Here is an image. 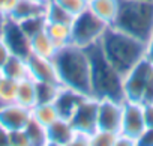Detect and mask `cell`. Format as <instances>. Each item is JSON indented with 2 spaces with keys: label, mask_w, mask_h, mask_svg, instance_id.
I'll list each match as a JSON object with an SVG mask.
<instances>
[{
  "label": "cell",
  "mask_w": 153,
  "mask_h": 146,
  "mask_svg": "<svg viewBox=\"0 0 153 146\" xmlns=\"http://www.w3.org/2000/svg\"><path fill=\"white\" fill-rule=\"evenodd\" d=\"M53 60L62 86L92 97V62L87 48L69 44L59 48Z\"/></svg>",
  "instance_id": "obj_1"
},
{
  "label": "cell",
  "mask_w": 153,
  "mask_h": 146,
  "mask_svg": "<svg viewBox=\"0 0 153 146\" xmlns=\"http://www.w3.org/2000/svg\"><path fill=\"white\" fill-rule=\"evenodd\" d=\"M99 47L110 63L125 77V74L146 57L147 42L110 26L99 41Z\"/></svg>",
  "instance_id": "obj_2"
},
{
  "label": "cell",
  "mask_w": 153,
  "mask_h": 146,
  "mask_svg": "<svg viewBox=\"0 0 153 146\" xmlns=\"http://www.w3.org/2000/svg\"><path fill=\"white\" fill-rule=\"evenodd\" d=\"M92 62V97L96 100L125 101L123 76L110 63L99 44L87 48Z\"/></svg>",
  "instance_id": "obj_3"
},
{
  "label": "cell",
  "mask_w": 153,
  "mask_h": 146,
  "mask_svg": "<svg viewBox=\"0 0 153 146\" xmlns=\"http://www.w3.org/2000/svg\"><path fill=\"white\" fill-rule=\"evenodd\" d=\"M113 27L147 42L153 33V0H120Z\"/></svg>",
  "instance_id": "obj_4"
},
{
  "label": "cell",
  "mask_w": 153,
  "mask_h": 146,
  "mask_svg": "<svg viewBox=\"0 0 153 146\" xmlns=\"http://www.w3.org/2000/svg\"><path fill=\"white\" fill-rule=\"evenodd\" d=\"M123 92L126 101H153V62L144 57L123 77Z\"/></svg>",
  "instance_id": "obj_5"
},
{
  "label": "cell",
  "mask_w": 153,
  "mask_h": 146,
  "mask_svg": "<svg viewBox=\"0 0 153 146\" xmlns=\"http://www.w3.org/2000/svg\"><path fill=\"white\" fill-rule=\"evenodd\" d=\"M110 26L92 14L89 9L76 15L71 24V44H75L83 48H89L95 44H99Z\"/></svg>",
  "instance_id": "obj_6"
},
{
  "label": "cell",
  "mask_w": 153,
  "mask_h": 146,
  "mask_svg": "<svg viewBox=\"0 0 153 146\" xmlns=\"http://www.w3.org/2000/svg\"><path fill=\"white\" fill-rule=\"evenodd\" d=\"M98 104L95 97H84L69 118L72 128L76 133L92 136L98 130Z\"/></svg>",
  "instance_id": "obj_7"
},
{
  "label": "cell",
  "mask_w": 153,
  "mask_h": 146,
  "mask_svg": "<svg viewBox=\"0 0 153 146\" xmlns=\"http://www.w3.org/2000/svg\"><path fill=\"white\" fill-rule=\"evenodd\" d=\"M147 130L143 104L134 103V101H123V115H122V127L120 134L132 139L135 143H138L140 137Z\"/></svg>",
  "instance_id": "obj_8"
},
{
  "label": "cell",
  "mask_w": 153,
  "mask_h": 146,
  "mask_svg": "<svg viewBox=\"0 0 153 146\" xmlns=\"http://www.w3.org/2000/svg\"><path fill=\"white\" fill-rule=\"evenodd\" d=\"M0 36L6 41V44L12 50V54L26 59L30 56V38L23 30L18 21L12 18H6L2 29H0Z\"/></svg>",
  "instance_id": "obj_9"
},
{
  "label": "cell",
  "mask_w": 153,
  "mask_h": 146,
  "mask_svg": "<svg viewBox=\"0 0 153 146\" xmlns=\"http://www.w3.org/2000/svg\"><path fill=\"white\" fill-rule=\"evenodd\" d=\"M123 115V101L99 100L98 104V130L120 133Z\"/></svg>",
  "instance_id": "obj_10"
},
{
  "label": "cell",
  "mask_w": 153,
  "mask_h": 146,
  "mask_svg": "<svg viewBox=\"0 0 153 146\" xmlns=\"http://www.w3.org/2000/svg\"><path fill=\"white\" fill-rule=\"evenodd\" d=\"M32 119V109H27L18 103L0 106V125L8 131L23 130Z\"/></svg>",
  "instance_id": "obj_11"
},
{
  "label": "cell",
  "mask_w": 153,
  "mask_h": 146,
  "mask_svg": "<svg viewBox=\"0 0 153 146\" xmlns=\"http://www.w3.org/2000/svg\"><path fill=\"white\" fill-rule=\"evenodd\" d=\"M30 77L38 83H60L57 76V68L53 59L30 54L27 57Z\"/></svg>",
  "instance_id": "obj_12"
},
{
  "label": "cell",
  "mask_w": 153,
  "mask_h": 146,
  "mask_svg": "<svg viewBox=\"0 0 153 146\" xmlns=\"http://www.w3.org/2000/svg\"><path fill=\"white\" fill-rule=\"evenodd\" d=\"M75 130L72 128L69 119L59 118L56 122H53L50 127H47V137L48 145L54 146H66L72 143Z\"/></svg>",
  "instance_id": "obj_13"
},
{
  "label": "cell",
  "mask_w": 153,
  "mask_h": 146,
  "mask_svg": "<svg viewBox=\"0 0 153 146\" xmlns=\"http://www.w3.org/2000/svg\"><path fill=\"white\" fill-rule=\"evenodd\" d=\"M86 95L76 92L71 88H65L62 86V89L59 91L56 100H54V106L59 112V116L60 118H65V119H69L71 115L74 113V110L76 109V106H78L81 103V100L84 98Z\"/></svg>",
  "instance_id": "obj_14"
},
{
  "label": "cell",
  "mask_w": 153,
  "mask_h": 146,
  "mask_svg": "<svg viewBox=\"0 0 153 146\" xmlns=\"http://www.w3.org/2000/svg\"><path fill=\"white\" fill-rule=\"evenodd\" d=\"M47 2L48 0H18V3L9 18L15 21H24L33 17L45 15Z\"/></svg>",
  "instance_id": "obj_15"
},
{
  "label": "cell",
  "mask_w": 153,
  "mask_h": 146,
  "mask_svg": "<svg viewBox=\"0 0 153 146\" xmlns=\"http://www.w3.org/2000/svg\"><path fill=\"white\" fill-rule=\"evenodd\" d=\"M119 8H120V0H89L87 6V9L92 14L105 21L108 26H113Z\"/></svg>",
  "instance_id": "obj_16"
},
{
  "label": "cell",
  "mask_w": 153,
  "mask_h": 146,
  "mask_svg": "<svg viewBox=\"0 0 153 146\" xmlns=\"http://www.w3.org/2000/svg\"><path fill=\"white\" fill-rule=\"evenodd\" d=\"M57 47L53 42V39L50 38V35L47 33V30H41L38 33H35L30 38V54H36L41 57H48L53 59L57 53Z\"/></svg>",
  "instance_id": "obj_17"
},
{
  "label": "cell",
  "mask_w": 153,
  "mask_h": 146,
  "mask_svg": "<svg viewBox=\"0 0 153 146\" xmlns=\"http://www.w3.org/2000/svg\"><path fill=\"white\" fill-rule=\"evenodd\" d=\"M15 103H18L27 109H33L38 104V86L32 77H27V79H23L18 82Z\"/></svg>",
  "instance_id": "obj_18"
},
{
  "label": "cell",
  "mask_w": 153,
  "mask_h": 146,
  "mask_svg": "<svg viewBox=\"0 0 153 146\" xmlns=\"http://www.w3.org/2000/svg\"><path fill=\"white\" fill-rule=\"evenodd\" d=\"M2 72H3V76H6L9 79H14L17 82L30 77L27 59L26 57H21V56H17V54H12L9 57V60L2 68Z\"/></svg>",
  "instance_id": "obj_19"
},
{
  "label": "cell",
  "mask_w": 153,
  "mask_h": 146,
  "mask_svg": "<svg viewBox=\"0 0 153 146\" xmlns=\"http://www.w3.org/2000/svg\"><path fill=\"white\" fill-rule=\"evenodd\" d=\"M45 30H47V33L50 35V38L53 39V42L56 44L57 48H62V47H66V45L71 44V39H72L71 24L47 21Z\"/></svg>",
  "instance_id": "obj_20"
},
{
  "label": "cell",
  "mask_w": 153,
  "mask_h": 146,
  "mask_svg": "<svg viewBox=\"0 0 153 146\" xmlns=\"http://www.w3.org/2000/svg\"><path fill=\"white\" fill-rule=\"evenodd\" d=\"M32 118L36 119L44 127H50L60 116H59V112L53 103H38L32 109Z\"/></svg>",
  "instance_id": "obj_21"
},
{
  "label": "cell",
  "mask_w": 153,
  "mask_h": 146,
  "mask_svg": "<svg viewBox=\"0 0 153 146\" xmlns=\"http://www.w3.org/2000/svg\"><path fill=\"white\" fill-rule=\"evenodd\" d=\"M45 18H47V21H51V23L72 24L75 17L71 12H68L62 5H59L57 2H54V0H48L47 8H45Z\"/></svg>",
  "instance_id": "obj_22"
},
{
  "label": "cell",
  "mask_w": 153,
  "mask_h": 146,
  "mask_svg": "<svg viewBox=\"0 0 153 146\" xmlns=\"http://www.w3.org/2000/svg\"><path fill=\"white\" fill-rule=\"evenodd\" d=\"M26 133L30 140V146H45L48 145V137H47V127L39 124L36 119H30L29 124L26 125Z\"/></svg>",
  "instance_id": "obj_23"
},
{
  "label": "cell",
  "mask_w": 153,
  "mask_h": 146,
  "mask_svg": "<svg viewBox=\"0 0 153 146\" xmlns=\"http://www.w3.org/2000/svg\"><path fill=\"white\" fill-rule=\"evenodd\" d=\"M18 82L3 76L0 79V104H11L17 101Z\"/></svg>",
  "instance_id": "obj_24"
},
{
  "label": "cell",
  "mask_w": 153,
  "mask_h": 146,
  "mask_svg": "<svg viewBox=\"0 0 153 146\" xmlns=\"http://www.w3.org/2000/svg\"><path fill=\"white\" fill-rule=\"evenodd\" d=\"M38 103H54L59 91L62 89L60 83H38Z\"/></svg>",
  "instance_id": "obj_25"
},
{
  "label": "cell",
  "mask_w": 153,
  "mask_h": 146,
  "mask_svg": "<svg viewBox=\"0 0 153 146\" xmlns=\"http://www.w3.org/2000/svg\"><path fill=\"white\" fill-rule=\"evenodd\" d=\"M117 137H119V133L96 130L90 136V146H116Z\"/></svg>",
  "instance_id": "obj_26"
},
{
  "label": "cell",
  "mask_w": 153,
  "mask_h": 146,
  "mask_svg": "<svg viewBox=\"0 0 153 146\" xmlns=\"http://www.w3.org/2000/svg\"><path fill=\"white\" fill-rule=\"evenodd\" d=\"M59 5H62L68 12H71L74 17L80 15L81 12H84L89 6V0H54Z\"/></svg>",
  "instance_id": "obj_27"
},
{
  "label": "cell",
  "mask_w": 153,
  "mask_h": 146,
  "mask_svg": "<svg viewBox=\"0 0 153 146\" xmlns=\"http://www.w3.org/2000/svg\"><path fill=\"white\" fill-rule=\"evenodd\" d=\"M9 146H30V140L24 128L9 131Z\"/></svg>",
  "instance_id": "obj_28"
},
{
  "label": "cell",
  "mask_w": 153,
  "mask_h": 146,
  "mask_svg": "<svg viewBox=\"0 0 153 146\" xmlns=\"http://www.w3.org/2000/svg\"><path fill=\"white\" fill-rule=\"evenodd\" d=\"M18 3V0H0V15L9 18Z\"/></svg>",
  "instance_id": "obj_29"
},
{
  "label": "cell",
  "mask_w": 153,
  "mask_h": 146,
  "mask_svg": "<svg viewBox=\"0 0 153 146\" xmlns=\"http://www.w3.org/2000/svg\"><path fill=\"white\" fill-rule=\"evenodd\" d=\"M11 56H12V50L9 48V45L6 44V41L0 36V69L5 66V63L9 60Z\"/></svg>",
  "instance_id": "obj_30"
},
{
  "label": "cell",
  "mask_w": 153,
  "mask_h": 146,
  "mask_svg": "<svg viewBox=\"0 0 153 146\" xmlns=\"http://www.w3.org/2000/svg\"><path fill=\"white\" fill-rule=\"evenodd\" d=\"M143 112H144V119L147 128H153V101L144 103L143 104Z\"/></svg>",
  "instance_id": "obj_31"
},
{
  "label": "cell",
  "mask_w": 153,
  "mask_h": 146,
  "mask_svg": "<svg viewBox=\"0 0 153 146\" xmlns=\"http://www.w3.org/2000/svg\"><path fill=\"white\" fill-rule=\"evenodd\" d=\"M140 146H153V128H147L144 134L140 137L138 143Z\"/></svg>",
  "instance_id": "obj_32"
},
{
  "label": "cell",
  "mask_w": 153,
  "mask_h": 146,
  "mask_svg": "<svg viewBox=\"0 0 153 146\" xmlns=\"http://www.w3.org/2000/svg\"><path fill=\"white\" fill-rule=\"evenodd\" d=\"M0 146H9V131L0 125Z\"/></svg>",
  "instance_id": "obj_33"
},
{
  "label": "cell",
  "mask_w": 153,
  "mask_h": 146,
  "mask_svg": "<svg viewBox=\"0 0 153 146\" xmlns=\"http://www.w3.org/2000/svg\"><path fill=\"white\" fill-rule=\"evenodd\" d=\"M146 57H147L149 60H152V62H153V33H152L150 39L147 41V51H146Z\"/></svg>",
  "instance_id": "obj_34"
},
{
  "label": "cell",
  "mask_w": 153,
  "mask_h": 146,
  "mask_svg": "<svg viewBox=\"0 0 153 146\" xmlns=\"http://www.w3.org/2000/svg\"><path fill=\"white\" fill-rule=\"evenodd\" d=\"M3 77V72H2V69H0V79H2Z\"/></svg>",
  "instance_id": "obj_35"
},
{
  "label": "cell",
  "mask_w": 153,
  "mask_h": 146,
  "mask_svg": "<svg viewBox=\"0 0 153 146\" xmlns=\"http://www.w3.org/2000/svg\"><path fill=\"white\" fill-rule=\"evenodd\" d=\"M0 106H2V104H0Z\"/></svg>",
  "instance_id": "obj_36"
}]
</instances>
